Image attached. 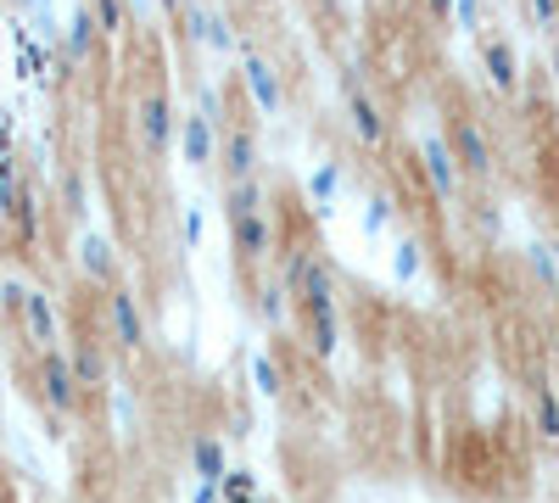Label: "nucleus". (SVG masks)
Returning <instances> with one entry per match:
<instances>
[{
    "mask_svg": "<svg viewBox=\"0 0 559 503\" xmlns=\"http://www.w3.org/2000/svg\"><path fill=\"white\" fill-rule=\"evenodd\" d=\"M213 163L224 168V179H252L258 163H263L258 129H252V123H224V129H218V152H213Z\"/></svg>",
    "mask_w": 559,
    "mask_h": 503,
    "instance_id": "6e6552de",
    "label": "nucleus"
},
{
    "mask_svg": "<svg viewBox=\"0 0 559 503\" xmlns=\"http://www.w3.org/2000/svg\"><path fill=\"white\" fill-rule=\"evenodd\" d=\"M202 230H207V218H202V207H185V247H202Z\"/></svg>",
    "mask_w": 559,
    "mask_h": 503,
    "instance_id": "7c9ffc66",
    "label": "nucleus"
},
{
    "mask_svg": "<svg viewBox=\"0 0 559 503\" xmlns=\"http://www.w3.org/2000/svg\"><path fill=\"white\" fill-rule=\"evenodd\" d=\"M174 134H179V157H185V163H191V168H213L218 129H213L202 112H185V118L174 123Z\"/></svg>",
    "mask_w": 559,
    "mask_h": 503,
    "instance_id": "4468645a",
    "label": "nucleus"
},
{
    "mask_svg": "<svg viewBox=\"0 0 559 503\" xmlns=\"http://www.w3.org/2000/svg\"><path fill=\"white\" fill-rule=\"evenodd\" d=\"M521 12L537 34H559V0H521Z\"/></svg>",
    "mask_w": 559,
    "mask_h": 503,
    "instance_id": "c85d7f7f",
    "label": "nucleus"
},
{
    "mask_svg": "<svg viewBox=\"0 0 559 503\" xmlns=\"http://www.w3.org/2000/svg\"><path fill=\"white\" fill-rule=\"evenodd\" d=\"M419 168H426V179H431V191H437V196H464L459 157L448 152L442 134H426V141H419Z\"/></svg>",
    "mask_w": 559,
    "mask_h": 503,
    "instance_id": "ddd939ff",
    "label": "nucleus"
},
{
    "mask_svg": "<svg viewBox=\"0 0 559 503\" xmlns=\"http://www.w3.org/2000/svg\"><path fill=\"white\" fill-rule=\"evenodd\" d=\"M174 23H179V34L191 45H207V51H236V28H229V17H218L207 0H179Z\"/></svg>",
    "mask_w": 559,
    "mask_h": 503,
    "instance_id": "1a4fd4ad",
    "label": "nucleus"
},
{
    "mask_svg": "<svg viewBox=\"0 0 559 503\" xmlns=\"http://www.w3.org/2000/svg\"><path fill=\"white\" fill-rule=\"evenodd\" d=\"M191 470H197V481L218 487V476L229 470V459H224V442H218V436H197V442H191Z\"/></svg>",
    "mask_w": 559,
    "mask_h": 503,
    "instance_id": "5701e85b",
    "label": "nucleus"
},
{
    "mask_svg": "<svg viewBox=\"0 0 559 503\" xmlns=\"http://www.w3.org/2000/svg\"><path fill=\"white\" fill-rule=\"evenodd\" d=\"M426 12H431V23H453V0H426Z\"/></svg>",
    "mask_w": 559,
    "mask_h": 503,
    "instance_id": "72a5a7b5",
    "label": "nucleus"
},
{
    "mask_svg": "<svg viewBox=\"0 0 559 503\" xmlns=\"http://www.w3.org/2000/svg\"><path fill=\"white\" fill-rule=\"evenodd\" d=\"M174 101H168V89L163 84H146L140 96L129 101V129H134V141H140V152H146L152 163H163L168 157V146H174Z\"/></svg>",
    "mask_w": 559,
    "mask_h": 503,
    "instance_id": "f03ea898",
    "label": "nucleus"
},
{
    "mask_svg": "<svg viewBox=\"0 0 559 503\" xmlns=\"http://www.w3.org/2000/svg\"><path fill=\"white\" fill-rule=\"evenodd\" d=\"M481 62L498 96H521V51L509 34H481Z\"/></svg>",
    "mask_w": 559,
    "mask_h": 503,
    "instance_id": "9b49d317",
    "label": "nucleus"
},
{
    "mask_svg": "<svg viewBox=\"0 0 559 503\" xmlns=\"http://www.w3.org/2000/svg\"><path fill=\"white\" fill-rule=\"evenodd\" d=\"M23 280H7V286H0V308H7V313H17V302H23Z\"/></svg>",
    "mask_w": 559,
    "mask_h": 503,
    "instance_id": "473e14b6",
    "label": "nucleus"
},
{
    "mask_svg": "<svg viewBox=\"0 0 559 503\" xmlns=\"http://www.w3.org/2000/svg\"><path fill=\"white\" fill-rule=\"evenodd\" d=\"M34 392H39L45 415H51L57 426L84 415V386L73 381L68 347H45V352H34Z\"/></svg>",
    "mask_w": 559,
    "mask_h": 503,
    "instance_id": "f257e3e1",
    "label": "nucleus"
},
{
    "mask_svg": "<svg viewBox=\"0 0 559 503\" xmlns=\"http://www.w3.org/2000/svg\"><path fill=\"white\" fill-rule=\"evenodd\" d=\"M448 152L459 157V173H464V185H487V179L498 173V157H492V141H487V129L476 123V118H464V112H453L448 118Z\"/></svg>",
    "mask_w": 559,
    "mask_h": 503,
    "instance_id": "20e7f679",
    "label": "nucleus"
},
{
    "mask_svg": "<svg viewBox=\"0 0 559 503\" xmlns=\"http://www.w3.org/2000/svg\"><path fill=\"white\" fill-rule=\"evenodd\" d=\"M336 191H342V163H319V173L308 179V196L319 213H331L336 207Z\"/></svg>",
    "mask_w": 559,
    "mask_h": 503,
    "instance_id": "bb28decb",
    "label": "nucleus"
},
{
    "mask_svg": "<svg viewBox=\"0 0 559 503\" xmlns=\"http://www.w3.org/2000/svg\"><path fill=\"white\" fill-rule=\"evenodd\" d=\"M286 386H292L286 381V363H280L274 352H252V392L274 403V397H286Z\"/></svg>",
    "mask_w": 559,
    "mask_h": 503,
    "instance_id": "4be33fe9",
    "label": "nucleus"
},
{
    "mask_svg": "<svg viewBox=\"0 0 559 503\" xmlns=\"http://www.w3.org/2000/svg\"><path fill=\"white\" fill-rule=\"evenodd\" d=\"M96 39H102V34H96V17H90V12L79 7V12L68 17V34H62V68H68V73H73V68H84V62H90V51H96Z\"/></svg>",
    "mask_w": 559,
    "mask_h": 503,
    "instance_id": "a211bd4d",
    "label": "nucleus"
},
{
    "mask_svg": "<svg viewBox=\"0 0 559 503\" xmlns=\"http://www.w3.org/2000/svg\"><path fill=\"white\" fill-rule=\"evenodd\" d=\"M7 230L17 236V247H39L45 236V207H39V191L28 179H17V196H12V213H7Z\"/></svg>",
    "mask_w": 559,
    "mask_h": 503,
    "instance_id": "2eb2a0df",
    "label": "nucleus"
},
{
    "mask_svg": "<svg viewBox=\"0 0 559 503\" xmlns=\"http://www.w3.org/2000/svg\"><path fill=\"white\" fill-rule=\"evenodd\" d=\"M342 96H347V123H353V134H358V146L381 152V146L392 141V123H386L381 101L369 96V84H364L358 73H347V79H342Z\"/></svg>",
    "mask_w": 559,
    "mask_h": 503,
    "instance_id": "0eeeda50",
    "label": "nucleus"
},
{
    "mask_svg": "<svg viewBox=\"0 0 559 503\" xmlns=\"http://www.w3.org/2000/svg\"><path fill=\"white\" fill-rule=\"evenodd\" d=\"M68 363H73V381H79L84 392L112 386V347H102V342H73V347H68Z\"/></svg>",
    "mask_w": 559,
    "mask_h": 503,
    "instance_id": "dca6fc26",
    "label": "nucleus"
},
{
    "mask_svg": "<svg viewBox=\"0 0 559 503\" xmlns=\"http://www.w3.org/2000/svg\"><path fill=\"white\" fill-rule=\"evenodd\" d=\"M419 252H426V247H419L414 236H403V241H397V252H392V274H397V280H414V274H419V263H426Z\"/></svg>",
    "mask_w": 559,
    "mask_h": 503,
    "instance_id": "c756f323",
    "label": "nucleus"
},
{
    "mask_svg": "<svg viewBox=\"0 0 559 503\" xmlns=\"http://www.w3.org/2000/svg\"><path fill=\"white\" fill-rule=\"evenodd\" d=\"M258 207H269L258 173H252V179H224V218H229V224L247 218V213H258Z\"/></svg>",
    "mask_w": 559,
    "mask_h": 503,
    "instance_id": "412c9836",
    "label": "nucleus"
},
{
    "mask_svg": "<svg viewBox=\"0 0 559 503\" xmlns=\"http://www.w3.org/2000/svg\"><path fill=\"white\" fill-rule=\"evenodd\" d=\"M403 207H397V196L392 191H369V207H364V236H381V230H392V218H397Z\"/></svg>",
    "mask_w": 559,
    "mask_h": 503,
    "instance_id": "cd10ccee",
    "label": "nucleus"
},
{
    "mask_svg": "<svg viewBox=\"0 0 559 503\" xmlns=\"http://www.w3.org/2000/svg\"><path fill=\"white\" fill-rule=\"evenodd\" d=\"M12 319H17V331H23V342H28L34 352L62 347V313H57V297L45 291V286H28Z\"/></svg>",
    "mask_w": 559,
    "mask_h": 503,
    "instance_id": "423d86ee",
    "label": "nucleus"
},
{
    "mask_svg": "<svg viewBox=\"0 0 559 503\" xmlns=\"http://www.w3.org/2000/svg\"><path fill=\"white\" fill-rule=\"evenodd\" d=\"M302 336H308V352L319 363H331L342 352V308H324V313H302Z\"/></svg>",
    "mask_w": 559,
    "mask_h": 503,
    "instance_id": "f3484780",
    "label": "nucleus"
},
{
    "mask_svg": "<svg viewBox=\"0 0 559 503\" xmlns=\"http://www.w3.org/2000/svg\"><path fill=\"white\" fill-rule=\"evenodd\" d=\"M453 23L459 28H481V0H453Z\"/></svg>",
    "mask_w": 559,
    "mask_h": 503,
    "instance_id": "2f4dec72",
    "label": "nucleus"
},
{
    "mask_svg": "<svg viewBox=\"0 0 559 503\" xmlns=\"http://www.w3.org/2000/svg\"><path fill=\"white\" fill-rule=\"evenodd\" d=\"M17 7H39V0H17Z\"/></svg>",
    "mask_w": 559,
    "mask_h": 503,
    "instance_id": "4c0bfd02",
    "label": "nucleus"
},
{
    "mask_svg": "<svg viewBox=\"0 0 559 503\" xmlns=\"http://www.w3.org/2000/svg\"><path fill=\"white\" fill-rule=\"evenodd\" d=\"M526 268H532V280H537L548 297H559V258H554L548 241H532V247H526Z\"/></svg>",
    "mask_w": 559,
    "mask_h": 503,
    "instance_id": "b1692460",
    "label": "nucleus"
},
{
    "mask_svg": "<svg viewBox=\"0 0 559 503\" xmlns=\"http://www.w3.org/2000/svg\"><path fill=\"white\" fill-rule=\"evenodd\" d=\"M57 202H62L68 218H84V213H90V179H84V168H68V173H62Z\"/></svg>",
    "mask_w": 559,
    "mask_h": 503,
    "instance_id": "a878e982",
    "label": "nucleus"
},
{
    "mask_svg": "<svg viewBox=\"0 0 559 503\" xmlns=\"http://www.w3.org/2000/svg\"><path fill=\"white\" fill-rule=\"evenodd\" d=\"M548 68H554V79H559V34H548Z\"/></svg>",
    "mask_w": 559,
    "mask_h": 503,
    "instance_id": "c9c22d12",
    "label": "nucleus"
},
{
    "mask_svg": "<svg viewBox=\"0 0 559 503\" xmlns=\"http://www.w3.org/2000/svg\"><path fill=\"white\" fill-rule=\"evenodd\" d=\"M123 7H146V0H123Z\"/></svg>",
    "mask_w": 559,
    "mask_h": 503,
    "instance_id": "e433bc0d",
    "label": "nucleus"
},
{
    "mask_svg": "<svg viewBox=\"0 0 559 503\" xmlns=\"http://www.w3.org/2000/svg\"><path fill=\"white\" fill-rule=\"evenodd\" d=\"M274 247H280V224H274L269 207H258V213H247V218L229 224V252H236V268L258 274V268L274 258Z\"/></svg>",
    "mask_w": 559,
    "mask_h": 503,
    "instance_id": "39448f33",
    "label": "nucleus"
},
{
    "mask_svg": "<svg viewBox=\"0 0 559 503\" xmlns=\"http://www.w3.org/2000/svg\"><path fill=\"white\" fill-rule=\"evenodd\" d=\"M102 297H107V347H112V352H123V358L146 352L152 325H146V308H140L134 286H123V280H118V286H107Z\"/></svg>",
    "mask_w": 559,
    "mask_h": 503,
    "instance_id": "7ed1b4c3",
    "label": "nucleus"
},
{
    "mask_svg": "<svg viewBox=\"0 0 559 503\" xmlns=\"http://www.w3.org/2000/svg\"><path fill=\"white\" fill-rule=\"evenodd\" d=\"M191 503H224V498H218V487H207V481H197V492H191Z\"/></svg>",
    "mask_w": 559,
    "mask_h": 503,
    "instance_id": "f704fd0d",
    "label": "nucleus"
},
{
    "mask_svg": "<svg viewBox=\"0 0 559 503\" xmlns=\"http://www.w3.org/2000/svg\"><path fill=\"white\" fill-rule=\"evenodd\" d=\"M84 12L96 17V34L102 39H118L129 28V7H123V0H84Z\"/></svg>",
    "mask_w": 559,
    "mask_h": 503,
    "instance_id": "393cba45",
    "label": "nucleus"
},
{
    "mask_svg": "<svg viewBox=\"0 0 559 503\" xmlns=\"http://www.w3.org/2000/svg\"><path fill=\"white\" fill-rule=\"evenodd\" d=\"M532 431L543 447H559V386L554 381L532 386Z\"/></svg>",
    "mask_w": 559,
    "mask_h": 503,
    "instance_id": "6ab92c4d",
    "label": "nucleus"
},
{
    "mask_svg": "<svg viewBox=\"0 0 559 503\" xmlns=\"http://www.w3.org/2000/svg\"><path fill=\"white\" fill-rule=\"evenodd\" d=\"M252 308H258V319H263V325H274V331H286V325H292V313H297L292 291L280 286V280H258V291H252Z\"/></svg>",
    "mask_w": 559,
    "mask_h": 503,
    "instance_id": "aec40b11",
    "label": "nucleus"
},
{
    "mask_svg": "<svg viewBox=\"0 0 559 503\" xmlns=\"http://www.w3.org/2000/svg\"><path fill=\"white\" fill-rule=\"evenodd\" d=\"M241 84H247V96H252V107L258 112H280V107H286V79H280V68L263 57V51H247L241 57Z\"/></svg>",
    "mask_w": 559,
    "mask_h": 503,
    "instance_id": "9d476101",
    "label": "nucleus"
},
{
    "mask_svg": "<svg viewBox=\"0 0 559 503\" xmlns=\"http://www.w3.org/2000/svg\"><path fill=\"white\" fill-rule=\"evenodd\" d=\"M73 263H79V274L96 291H107V286H118V252H112V241L107 236H96V230H84L79 236V247H73Z\"/></svg>",
    "mask_w": 559,
    "mask_h": 503,
    "instance_id": "f8f14e48",
    "label": "nucleus"
}]
</instances>
